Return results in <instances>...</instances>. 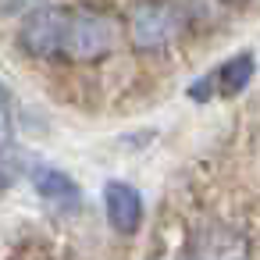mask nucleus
Wrapping results in <instances>:
<instances>
[{
  "label": "nucleus",
  "instance_id": "1",
  "mask_svg": "<svg viewBox=\"0 0 260 260\" xmlns=\"http://www.w3.org/2000/svg\"><path fill=\"white\" fill-rule=\"evenodd\" d=\"M185 25H189L185 11L171 0H136L125 15V36L139 54L168 50L171 43H178Z\"/></svg>",
  "mask_w": 260,
  "mask_h": 260
},
{
  "label": "nucleus",
  "instance_id": "2",
  "mask_svg": "<svg viewBox=\"0 0 260 260\" xmlns=\"http://www.w3.org/2000/svg\"><path fill=\"white\" fill-rule=\"evenodd\" d=\"M118 32H121V25L107 11H100V8H72L61 57L72 61V64H96L114 50Z\"/></svg>",
  "mask_w": 260,
  "mask_h": 260
},
{
  "label": "nucleus",
  "instance_id": "3",
  "mask_svg": "<svg viewBox=\"0 0 260 260\" xmlns=\"http://www.w3.org/2000/svg\"><path fill=\"white\" fill-rule=\"evenodd\" d=\"M185 260H253V246L239 224L203 221L189 232Z\"/></svg>",
  "mask_w": 260,
  "mask_h": 260
},
{
  "label": "nucleus",
  "instance_id": "4",
  "mask_svg": "<svg viewBox=\"0 0 260 260\" xmlns=\"http://www.w3.org/2000/svg\"><path fill=\"white\" fill-rule=\"evenodd\" d=\"M68 15L72 8H36L22 29H18V47L36 57V61H54L64 54V36H68Z\"/></svg>",
  "mask_w": 260,
  "mask_h": 260
},
{
  "label": "nucleus",
  "instance_id": "5",
  "mask_svg": "<svg viewBox=\"0 0 260 260\" xmlns=\"http://www.w3.org/2000/svg\"><path fill=\"white\" fill-rule=\"evenodd\" d=\"M104 210L111 228H118L121 235H132L143 224V196L128 182H111L104 189Z\"/></svg>",
  "mask_w": 260,
  "mask_h": 260
},
{
  "label": "nucleus",
  "instance_id": "6",
  "mask_svg": "<svg viewBox=\"0 0 260 260\" xmlns=\"http://www.w3.org/2000/svg\"><path fill=\"white\" fill-rule=\"evenodd\" d=\"M32 185L43 196V203H50L54 210H79L82 207L79 185L64 171H57V168H36L32 171Z\"/></svg>",
  "mask_w": 260,
  "mask_h": 260
},
{
  "label": "nucleus",
  "instance_id": "7",
  "mask_svg": "<svg viewBox=\"0 0 260 260\" xmlns=\"http://www.w3.org/2000/svg\"><path fill=\"white\" fill-rule=\"evenodd\" d=\"M253 72H256L253 54H239V57H232V61L221 64V72L214 75V79H217V93H221V96H235V93H242V89L249 86Z\"/></svg>",
  "mask_w": 260,
  "mask_h": 260
}]
</instances>
